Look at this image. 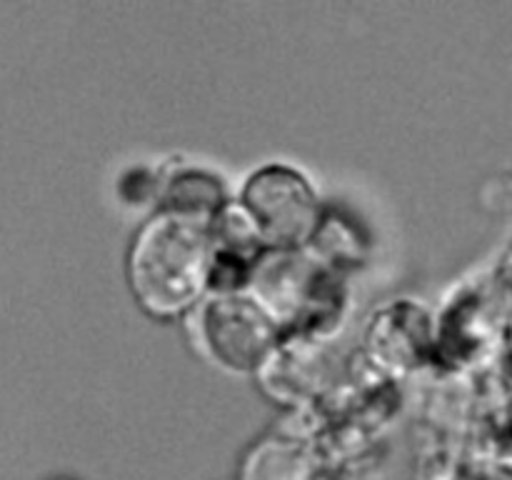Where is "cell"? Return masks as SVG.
Returning a JSON list of instances; mask_svg holds the SVG:
<instances>
[{
	"label": "cell",
	"mask_w": 512,
	"mask_h": 480,
	"mask_svg": "<svg viewBox=\"0 0 512 480\" xmlns=\"http://www.w3.org/2000/svg\"><path fill=\"white\" fill-rule=\"evenodd\" d=\"M198 330L203 345L218 363L235 370H250L263 363L273 348L278 325L260 300L220 295L203 305Z\"/></svg>",
	"instance_id": "2"
},
{
	"label": "cell",
	"mask_w": 512,
	"mask_h": 480,
	"mask_svg": "<svg viewBox=\"0 0 512 480\" xmlns=\"http://www.w3.org/2000/svg\"><path fill=\"white\" fill-rule=\"evenodd\" d=\"M55 480H70V478H55Z\"/></svg>",
	"instance_id": "6"
},
{
	"label": "cell",
	"mask_w": 512,
	"mask_h": 480,
	"mask_svg": "<svg viewBox=\"0 0 512 480\" xmlns=\"http://www.w3.org/2000/svg\"><path fill=\"white\" fill-rule=\"evenodd\" d=\"M460 480H512L510 473H505V470H498V468H480L475 470V473H468L465 478Z\"/></svg>",
	"instance_id": "5"
},
{
	"label": "cell",
	"mask_w": 512,
	"mask_h": 480,
	"mask_svg": "<svg viewBox=\"0 0 512 480\" xmlns=\"http://www.w3.org/2000/svg\"><path fill=\"white\" fill-rule=\"evenodd\" d=\"M213 270V245L198 215L165 210L143 225L130 250V283L140 303L173 315L198 300Z\"/></svg>",
	"instance_id": "1"
},
{
	"label": "cell",
	"mask_w": 512,
	"mask_h": 480,
	"mask_svg": "<svg viewBox=\"0 0 512 480\" xmlns=\"http://www.w3.org/2000/svg\"><path fill=\"white\" fill-rule=\"evenodd\" d=\"M240 480H323V473L295 445H263L248 458Z\"/></svg>",
	"instance_id": "4"
},
{
	"label": "cell",
	"mask_w": 512,
	"mask_h": 480,
	"mask_svg": "<svg viewBox=\"0 0 512 480\" xmlns=\"http://www.w3.org/2000/svg\"><path fill=\"white\" fill-rule=\"evenodd\" d=\"M243 210L260 238L278 245H295L310 235L318 205L308 180L283 165L258 170L243 190Z\"/></svg>",
	"instance_id": "3"
}]
</instances>
